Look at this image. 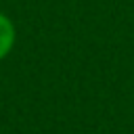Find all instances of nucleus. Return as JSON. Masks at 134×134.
Here are the masks:
<instances>
[{"mask_svg": "<svg viewBox=\"0 0 134 134\" xmlns=\"http://www.w3.org/2000/svg\"><path fill=\"white\" fill-rule=\"evenodd\" d=\"M15 44H17V27L13 19L0 10V63L13 52Z\"/></svg>", "mask_w": 134, "mask_h": 134, "instance_id": "f257e3e1", "label": "nucleus"}]
</instances>
